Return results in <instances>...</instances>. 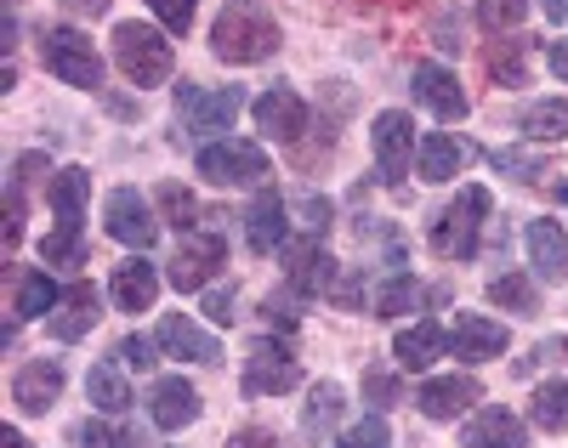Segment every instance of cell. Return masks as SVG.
<instances>
[{"label": "cell", "mask_w": 568, "mask_h": 448, "mask_svg": "<svg viewBox=\"0 0 568 448\" xmlns=\"http://www.w3.org/2000/svg\"><path fill=\"white\" fill-rule=\"evenodd\" d=\"M149 415H154L160 431L194 426V420H200V391L187 386L182 375H165V380H154V391H149Z\"/></svg>", "instance_id": "21"}, {"label": "cell", "mask_w": 568, "mask_h": 448, "mask_svg": "<svg viewBox=\"0 0 568 448\" xmlns=\"http://www.w3.org/2000/svg\"><path fill=\"white\" fill-rule=\"evenodd\" d=\"M58 307H63L58 278L52 273H23V284H18V318H45Z\"/></svg>", "instance_id": "29"}, {"label": "cell", "mask_w": 568, "mask_h": 448, "mask_svg": "<svg viewBox=\"0 0 568 448\" xmlns=\"http://www.w3.org/2000/svg\"><path fill=\"white\" fill-rule=\"evenodd\" d=\"M484 222H489V187H460L455 205H444L438 227H433V251L449 262H466L478 256V238H484Z\"/></svg>", "instance_id": "3"}, {"label": "cell", "mask_w": 568, "mask_h": 448, "mask_svg": "<svg viewBox=\"0 0 568 448\" xmlns=\"http://www.w3.org/2000/svg\"><path fill=\"white\" fill-rule=\"evenodd\" d=\"M154 340H160L165 358H187V364H216L222 358V340L211 329H200L187 313H165L160 329H154Z\"/></svg>", "instance_id": "11"}, {"label": "cell", "mask_w": 568, "mask_h": 448, "mask_svg": "<svg viewBox=\"0 0 568 448\" xmlns=\"http://www.w3.org/2000/svg\"><path fill=\"white\" fill-rule=\"evenodd\" d=\"M364 391L375 397V409L398 404V380H393V375H382V369H369V375H364Z\"/></svg>", "instance_id": "44"}, {"label": "cell", "mask_w": 568, "mask_h": 448, "mask_svg": "<svg viewBox=\"0 0 568 448\" xmlns=\"http://www.w3.org/2000/svg\"><path fill=\"white\" fill-rule=\"evenodd\" d=\"M114 63H120V74L142 91V85H160V80H171V40H165V29H154V23H120L114 29Z\"/></svg>", "instance_id": "2"}, {"label": "cell", "mask_w": 568, "mask_h": 448, "mask_svg": "<svg viewBox=\"0 0 568 448\" xmlns=\"http://www.w3.org/2000/svg\"><path fill=\"white\" fill-rule=\"evenodd\" d=\"M529 415H535L540 431H568V380H546V386L535 391Z\"/></svg>", "instance_id": "31"}, {"label": "cell", "mask_w": 568, "mask_h": 448, "mask_svg": "<svg viewBox=\"0 0 568 448\" xmlns=\"http://www.w3.org/2000/svg\"><path fill=\"white\" fill-rule=\"evenodd\" d=\"M85 397H91V409H103V415H125L131 409V386H125V375L114 364H91Z\"/></svg>", "instance_id": "28"}, {"label": "cell", "mask_w": 568, "mask_h": 448, "mask_svg": "<svg viewBox=\"0 0 568 448\" xmlns=\"http://www.w3.org/2000/svg\"><path fill=\"white\" fill-rule=\"evenodd\" d=\"M415 103L420 109H433L444 125H455V120H466V91H460V80L444 69V63H420L415 69Z\"/></svg>", "instance_id": "15"}, {"label": "cell", "mask_w": 568, "mask_h": 448, "mask_svg": "<svg viewBox=\"0 0 568 448\" xmlns=\"http://www.w3.org/2000/svg\"><path fill=\"white\" fill-rule=\"evenodd\" d=\"M98 318H103V295L91 289V284H74V289H63V307L45 318V329H52L58 340H80Z\"/></svg>", "instance_id": "24"}, {"label": "cell", "mask_w": 568, "mask_h": 448, "mask_svg": "<svg viewBox=\"0 0 568 448\" xmlns=\"http://www.w3.org/2000/svg\"><path fill=\"white\" fill-rule=\"evenodd\" d=\"M375 165H382L387 182H404L409 176V154H420V142H415V120L404 109H387V114H375Z\"/></svg>", "instance_id": "9"}, {"label": "cell", "mask_w": 568, "mask_h": 448, "mask_svg": "<svg viewBox=\"0 0 568 448\" xmlns=\"http://www.w3.org/2000/svg\"><path fill=\"white\" fill-rule=\"evenodd\" d=\"M546 63H551V74L568 85V40H551V52H546Z\"/></svg>", "instance_id": "47"}, {"label": "cell", "mask_w": 568, "mask_h": 448, "mask_svg": "<svg viewBox=\"0 0 568 448\" xmlns=\"http://www.w3.org/2000/svg\"><path fill=\"white\" fill-rule=\"evenodd\" d=\"M524 244H529V262H535V273H540L546 284H557V278L568 273V233H562V227H557L551 216L529 222Z\"/></svg>", "instance_id": "25"}, {"label": "cell", "mask_w": 568, "mask_h": 448, "mask_svg": "<svg viewBox=\"0 0 568 448\" xmlns=\"http://www.w3.org/2000/svg\"><path fill=\"white\" fill-rule=\"evenodd\" d=\"M342 409H347L342 386H336V380H318V386H313V397H307V409H302V437H307V442H324L329 431H336Z\"/></svg>", "instance_id": "26"}, {"label": "cell", "mask_w": 568, "mask_h": 448, "mask_svg": "<svg viewBox=\"0 0 568 448\" xmlns=\"http://www.w3.org/2000/svg\"><path fill=\"white\" fill-rule=\"evenodd\" d=\"M40 63H45V74H58L63 85H80V91H98V85H103L98 45H91V34H80V29H69V23L40 40Z\"/></svg>", "instance_id": "5"}, {"label": "cell", "mask_w": 568, "mask_h": 448, "mask_svg": "<svg viewBox=\"0 0 568 448\" xmlns=\"http://www.w3.org/2000/svg\"><path fill=\"white\" fill-rule=\"evenodd\" d=\"M103 222H109V238L131 244L136 256H142V251H149V244L160 238V222H154L149 198H142L136 187H114V193H109V205H103Z\"/></svg>", "instance_id": "8"}, {"label": "cell", "mask_w": 568, "mask_h": 448, "mask_svg": "<svg viewBox=\"0 0 568 448\" xmlns=\"http://www.w3.org/2000/svg\"><path fill=\"white\" fill-rule=\"evenodd\" d=\"M291 386H302V369H296V358H291V346L256 340L251 358H245V391H251V397H273V391H291Z\"/></svg>", "instance_id": "10"}, {"label": "cell", "mask_w": 568, "mask_h": 448, "mask_svg": "<svg viewBox=\"0 0 568 448\" xmlns=\"http://www.w3.org/2000/svg\"><path fill=\"white\" fill-rule=\"evenodd\" d=\"M460 448H529V426L517 420L511 409L489 404L460 426Z\"/></svg>", "instance_id": "17"}, {"label": "cell", "mask_w": 568, "mask_h": 448, "mask_svg": "<svg viewBox=\"0 0 568 448\" xmlns=\"http://www.w3.org/2000/svg\"><path fill=\"white\" fill-rule=\"evenodd\" d=\"M58 391H63V364L58 358H34L12 375V404L18 415H45L58 404Z\"/></svg>", "instance_id": "16"}, {"label": "cell", "mask_w": 568, "mask_h": 448, "mask_svg": "<svg viewBox=\"0 0 568 448\" xmlns=\"http://www.w3.org/2000/svg\"><path fill=\"white\" fill-rule=\"evenodd\" d=\"M284 262H291V289L296 295L336 289V256H329L318 238H291V244H284Z\"/></svg>", "instance_id": "14"}, {"label": "cell", "mask_w": 568, "mask_h": 448, "mask_svg": "<svg viewBox=\"0 0 568 448\" xmlns=\"http://www.w3.org/2000/svg\"><path fill=\"white\" fill-rule=\"evenodd\" d=\"M517 125H524L529 136H568V103H562V96H546V103H529L524 114H517Z\"/></svg>", "instance_id": "33"}, {"label": "cell", "mask_w": 568, "mask_h": 448, "mask_svg": "<svg viewBox=\"0 0 568 448\" xmlns=\"http://www.w3.org/2000/svg\"><path fill=\"white\" fill-rule=\"evenodd\" d=\"M216 267H227V244H222V233L187 227V233L176 238V256H171V284H176L182 295H194V289L211 284Z\"/></svg>", "instance_id": "7"}, {"label": "cell", "mask_w": 568, "mask_h": 448, "mask_svg": "<svg viewBox=\"0 0 568 448\" xmlns=\"http://www.w3.org/2000/svg\"><path fill=\"white\" fill-rule=\"evenodd\" d=\"M540 12H546L551 23H568V0H540Z\"/></svg>", "instance_id": "48"}, {"label": "cell", "mask_w": 568, "mask_h": 448, "mask_svg": "<svg viewBox=\"0 0 568 448\" xmlns=\"http://www.w3.org/2000/svg\"><path fill=\"white\" fill-rule=\"evenodd\" d=\"M0 448H23V431H18V426H7V431H0Z\"/></svg>", "instance_id": "50"}, {"label": "cell", "mask_w": 568, "mask_h": 448, "mask_svg": "<svg viewBox=\"0 0 568 448\" xmlns=\"http://www.w3.org/2000/svg\"><path fill=\"white\" fill-rule=\"evenodd\" d=\"M466 160H471V147H466L460 136H449V131H433V136H420L415 171H420V182H455Z\"/></svg>", "instance_id": "23"}, {"label": "cell", "mask_w": 568, "mask_h": 448, "mask_svg": "<svg viewBox=\"0 0 568 448\" xmlns=\"http://www.w3.org/2000/svg\"><path fill=\"white\" fill-rule=\"evenodd\" d=\"M251 114H256V131L262 136H273V142H296L302 131H307V103L291 91V85H273V91H262L256 103H251Z\"/></svg>", "instance_id": "13"}, {"label": "cell", "mask_w": 568, "mask_h": 448, "mask_svg": "<svg viewBox=\"0 0 568 448\" xmlns=\"http://www.w3.org/2000/svg\"><path fill=\"white\" fill-rule=\"evenodd\" d=\"M415 307H420V284L409 273H393L382 289H375V313H382V318H404Z\"/></svg>", "instance_id": "32"}, {"label": "cell", "mask_w": 568, "mask_h": 448, "mask_svg": "<svg viewBox=\"0 0 568 448\" xmlns=\"http://www.w3.org/2000/svg\"><path fill=\"white\" fill-rule=\"evenodd\" d=\"M200 176L216 187H262L267 171V147L245 142V136H227V142H205L200 147Z\"/></svg>", "instance_id": "4"}, {"label": "cell", "mask_w": 568, "mask_h": 448, "mask_svg": "<svg viewBox=\"0 0 568 448\" xmlns=\"http://www.w3.org/2000/svg\"><path fill=\"white\" fill-rule=\"evenodd\" d=\"M205 313H211V324H233V289H211Z\"/></svg>", "instance_id": "46"}, {"label": "cell", "mask_w": 568, "mask_h": 448, "mask_svg": "<svg viewBox=\"0 0 568 448\" xmlns=\"http://www.w3.org/2000/svg\"><path fill=\"white\" fill-rule=\"evenodd\" d=\"M154 346H160V340H149V335H125V340L114 346V358L131 364V369H154V364H160V358H154Z\"/></svg>", "instance_id": "41"}, {"label": "cell", "mask_w": 568, "mask_h": 448, "mask_svg": "<svg viewBox=\"0 0 568 448\" xmlns=\"http://www.w3.org/2000/svg\"><path fill=\"white\" fill-rule=\"evenodd\" d=\"M160 205H165V216H171L176 227H187V216H200V205H194V193H182L176 182H171V187H160Z\"/></svg>", "instance_id": "43"}, {"label": "cell", "mask_w": 568, "mask_h": 448, "mask_svg": "<svg viewBox=\"0 0 568 448\" xmlns=\"http://www.w3.org/2000/svg\"><path fill=\"white\" fill-rule=\"evenodd\" d=\"M449 353L466 358V364H489L506 353V324L484 318V313H460L455 329H449Z\"/></svg>", "instance_id": "18"}, {"label": "cell", "mask_w": 568, "mask_h": 448, "mask_svg": "<svg viewBox=\"0 0 568 448\" xmlns=\"http://www.w3.org/2000/svg\"><path fill=\"white\" fill-rule=\"evenodd\" d=\"M393 353H398V364H404L409 375H420V369H433V364L449 353V329L433 324V318H415L409 329H398Z\"/></svg>", "instance_id": "22"}, {"label": "cell", "mask_w": 568, "mask_h": 448, "mask_svg": "<svg viewBox=\"0 0 568 448\" xmlns=\"http://www.w3.org/2000/svg\"><path fill=\"white\" fill-rule=\"evenodd\" d=\"M245 238H251L256 256H273V251H284V244H291V205H284L273 187H256L251 216H245Z\"/></svg>", "instance_id": "12"}, {"label": "cell", "mask_w": 568, "mask_h": 448, "mask_svg": "<svg viewBox=\"0 0 568 448\" xmlns=\"http://www.w3.org/2000/svg\"><path fill=\"white\" fill-rule=\"evenodd\" d=\"M336 448H393V431H387V420L382 415H364L358 426H347L342 431V442Z\"/></svg>", "instance_id": "37"}, {"label": "cell", "mask_w": 568, "mask_h": 448, "mask_svg": "<svg viewBox=\"0 0 568 448\" xmlns=\"http://www.w3.org/2000/svg\"><path fill=\"white\" fill-rule=\"evenodd\" d=\"M149 12L160 18L165 34H187V23H194V12H200V0H149Z\"/></svg>", "instance_id": "39"}, {"label": "cell", "mask_w": 568, "mask_h": 448, "mask_svg": "<svg viewBox=\"0 0 568 448\" xmlns=\"http://www.w3.org/2000/svg\"><path fill=\"white\" fill-rule=\"evenodd\" d=\"M489 302H495V307H506V313H524V318H535L540 295H535L529 273H500V278H489Z\"/></svg>", "instance_id": "30"}, {"label": "cell", "mask_w": 568, "mask_h": 448, "mask_svg": "<svg viewBox=\"0 0 568 448\" xmlns=\"http://www.w3.org/2000/svg\"><path fill=\"white\" fill-rule=\"evenodd\" d=\"M211 52H216L222 63H262V58L278 52V23H273L262 7H251V0H240V7H227V12L216 18Z\"/></svg>", "instance_id": "1"}, {"label": "cell", "mask_w": 568, "mask_h": 448, "mask_svg": "<svg viewBox=\"0 0 568 448\" xmlns=\"http://www.w3.org/2000/svg\"><path fill=\"white\" fill-rule=\"evenodd\" d=\"M495 171L517 176V182H535L540 176V154H529V147H495Z\"/></svg>", "instance_id": "40"}, {"label": "cell", "mask_w": 568, "mask_h": 448, "mask_svg": "<svg viewBox=\"0 0 568 448\" xmlns=\"http://www.w3.org/2000/svg\"><path fill=\"white\" fill-rule=\"evenodd\" d=\"M296 211H302L307 238H324V227H329V198H324V193H302V198H296Z\"/></svg>", "instance_id": "42"}, {"label": "cell", "mask_w": 568, "mask_h": 448, "mask_svg": "<svg viewBox=\"0 0 568 448\" xmlns=\"http://www.w3.org/2000/svg\"><path fill=\"white\" fill-rule=\"evenodd\" d=\"M80 448H142V437L120 431V426H103V420H85L80 426Z\"/></svg>", "instance_id": "38"}, {"label": "cell", "mask_w": 568, "mask_h": 448, "mask_svg": "<svg viewBox=\"0 0 568 448\" xmlns=\"http://www.w3.org/2000/svg\"><path fill=\"white\" fill-rule=\"evenodd\" d=\"M109 289H114V307L120 313H149L160 302V267L149 256H125L114 267V284Z\"/></svg>", "instance_id": "19"}, {"label": "cell", "mask_w": 568, "mask_h": 448, "mask_svg": "<svg viewBox=\"0 0 568 448\" xmlns=\"http://www.w3.org/2000/svg\"><path fill=\"white\" fill-rule=\"evenodd\" d=\"M471 404H478V380H471V375H438V380H426V386L415 391V409H420L426 420H455V415H466Z\"/></svg>", "instance_id": "20"}, {"label": "cell", "mask_w": 568, "mask_h": 448, "mask_svg": "<svg viewBox=\"0 0 568 448\" xmlns=\"http://www.w3.org/2000/svg\"><path fill=\"white\" fill-rule=\"evenodd\" d=\"M524 12H529V0H478V23H484L489 34L517 29V23H524Z\"/></svg>", "instance_id": "36"}, {"label": "cell", "mask_w": 568, "mask_h": 448, "mask_svg": "<svg viewBox=\"0 0 568 448\" xmlns=\"http://www.w3.org/2000/svg\"><path fill=\"white\" fill-rule=\"evenodd\" d=\"M489 74H495L500 85H524V40L489 45Z\"/></svg>", "instance_id": "35"}, {"label": "cell", "mask_w": 568, "mask_h": 448, "mask_svg": "<svg viewBox=\"0 0 568 448\" xmlns=\"http://www.w3.org/2000/svg\"><path fill=\"white\" fill-rule=\"evenodd\" d=\"M40 256H45V267H80V262H85V238H80V227H58L52 238L40 244Z\"/></svg>", "instance_id": "34"}, {"label": "cell", "mask_w": 568, "mask_h": 448, "mask_svg": "<svg viewBox=\"0 0 568 448\" xmlns=\"http://www.w3.org/2000/svg\"><path fill=\"white\" fill-rule=\"evenodd\" d=\"M85 193H91V171L69 165V171H58V176H52V187H45V198H52V211H58V227H80Z\"/></svg>", "instance_id": "27"}, {"label": "cell", "mask_w": 568, "mask_h": 448, "mask_svg": "<svg viewBox=\"0 0 568 448\" xmlns=\"http://www.w3.org/2000/svg\"><path fill=\"white\" fill-rule=\"evenodd\" d=\"M240 109H245V91L240 85H216V91H205V85H176V120L194 131V136H211V131H227L233 120H240Z\"/></svg>", "instance_id": "6"}, {"label": "cell", "mask_w": 568, "mask_h": 448, "mask_svg": "<svg viewBox=\"0 0 568 448\" xmlns=\"http://www.w3.org/2000/svg\"><path fill=\"white\" fill-rule=\"evenodd\" d=\"M69 7H74V12H91V18H98V12H109V0H69Z\"/></svg>", "instance_id": "49"}, {"label": "cell", "mask_w": 568, "mask_h": 448, "mask_svg": "<svg viewBox=\"0 0 568 448\" xmlns=\"http://www.w3.org/2000/svg\"><path fill=\"white\" fill-rule=\"evenodd\" d=\"M227 448H278V437L262 431V426H245V431H233V437H227Z\"/></svg>", "instance_id": "45"}]
</instances>
